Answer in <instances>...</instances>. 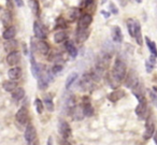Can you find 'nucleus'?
Listing matches in <instances>:
<instances>
[{
	"mask_svg": "<svg viewBox=\"0 0 157 145\" xmlns=\"http://www.w3.org/2000/svg\"><path fill=\"white\" fill-rule=\"evenodd\" d=\"M127 73V66L123 60L117 58L113 65V69H112V78L115 80L117 83L122 82L125 78H126Z\"/></svg>",
	"mask_w": 157,
	"mask_h": 145,
	"instance_id": "1",
	"label": "nucleus"
},
{
	"mask_svg": "<svg viewBox=\"0 0 157 145\" xmlns=\"http://www.w3.org/2000/svg\"><path fill=\"white\" fill-rule=\"evenodd\" d=\"M52 72L50 71H44L41 75L38 78V85H39L40 89H44L48 87V83L52 81L53 76H52Z\"/></svg>",
	"mask_w": 157,
	"mask_h": 145,
	"instance_id": "2",
	"label": "nucleus"
},
{
	"mask_svg": "<svg viewBox=\"0 0 157 145\" xmlns=\"http://www.w3.org/2000/svg\"><path fill=\"white\" fill-rule=\"evenodd\" d=\"M58 132L65 140H67L70 135H71V128H70L69 124L66 123L65 120H60L58 124Z\"/></svg>",
	"mask_w": 157,
	"mask_h": 145,
	"instance_id": "3",
	"label": "nucleus"
},
{
	"mask_svg": "<svg viewBox=\"0 0 157 145\" xmlns=\"http://www.w3.org/2000/svg\"><path fill=\"white\" fill-rule=\"evenodd\" d=\"M146 112H147V104H146V100H142L139 101V104L136 108V114L140 119H145Z\"/></svg>",
	"mask_w": 157,
	"mask_h": 145,
	"instance_id": "4",
	"label": "nucleus"
},
{
	"mask_svg": "<svg viewBox=\"0 0 157 145\" xmlns=\"http://www.w3.org/2000/svg\"><path fill=\"white\" fill-rule=\"evenodd\" d=\"M70 115L71 117L74 119V120H82L83 117L85 116L84 115V111H83V106L81 105H75L70 110Z\"/></svg>",
	"mask_w": 157,
	"mask_h": 145,
	"instance_id": "5",
	"label": "nucleus"
},
{
	"mask_svg": "<svg viewBox=\"0 0 157 145\" xmlns=\"http://www.w3.org/2000/svg\"><path fill=\"white\" fill-rule=\"evenodd\" d=\"M93 17L90 14H84L80 17L78 24V29H87L88 26L92 24Z\"/></svg>",
	"mask_w": 157,
	"mask_h": 145,
	"instance_id": "6",
	"label": "nucleus"
},
{
	"mask_svg": "<svg viewBox=\"0 0 157 145\" xmlns=\"http://www.w3.org/2000/svg\"><path fill=\"white\" fill-rule=\"evenodd\" d=\"M155 132V125L153 123L152 119H147L145 125V131H144L143 134V139L144 140H148L150 138H152V135Z\"/></svg>",
	"mask_w": 157,
	"mask_h": 145,
	"instance_id": "7",
	"label": "nucleus"
},
{
	"mask_svg": "<svg viewBox=\"0 0 157 145\" xmlns=\"http://www.w3.org/2000/svg\"><path fill=\"white\" fill-rule=\"evenodd\" d=\"M15 118L16 120L18 121L20 124H26L27 121V118H28V111H27V109L25 108V106H22V108L18 110V112L16 113L15 115Z\"/></svg>",
	"mask_w": 157,
	"mask_h": 145,
	"instance_id": "8",
	"label": "nucleus"
},
{
	"mask_svg": "<svg viewBox=\"0 0 157 145\" xmlns=\"http://www.w3.org/2000/svg\"><path fill=\"white\" fill-rule=\"evenodd\" d=\"M21 59V54L20 52H17V51H14V52H11L8 54L7 56V63L8 65L10 66H15L18 63V61H20Z\"/></svg>",
	"mask_w": 157,
	"mask_h": 145,
	"instance_id": "9",
	"label": "nucleus"
},
{
	"mask_svg": "<svg viewBox=\"0 0 157 145\" xmlns=\"http://www.w3.org/2000/svg\"><path fill=\"white\" fill-rule=\"evenodd\" d=\"M35 139H36L35 128H33L31 125L27 126L26 130H25V140H26V142L29 143V144H31V143L35 141Z\"/></svg>",
	"mask_w": 157,
	"mask_h": 145,
	"instance_id": "10",
	"label": "nucleus"
},
{
	"mask_svg": "<svg viewBox=\"0 0 157 145\" xmlns=\"http://www.w3.org/2000/svg\"><path fill=\"white\" fill-rule=\"evenodd\" d=\"M33 32H35V36L38 38V39H40V40L45 39L46 35L43 30V27H42V25L40 24L39 22L33 23Z\"/></svg>",
	"mask_w": 157,
	"mask_h": 145,
	"instance_id": "11",
	"label": "nucleus"
},
{
	"mask_svg": "<svg viewBox=\"0 0 157 145\" xmlns=\"http://www.w3.org/2000/svg\"><path fill=\"white\" fill-rule=\"evenodd\" d=\"M8 76L11 81H17L22 76V69L20 67H13L8 71Z\"/></svg>",
	"mask_w": 157,
	"mask_h": 145,
	"instance_id": "12",
	"label": "nucleus"
},
{
	"mask_svg": "<svg viewBox=\"0 0 157 145\" xmlns=\"http://www.w3.org/2000/svg\"><path fill=\"white\" fill-rule=\"evenodd\" d=\"M36 48H37L38 52H40L42 55H48V52H50V45L46 41L44 40H40L39 42L36 45Z\"/></svg>",
	"mask_w": 157,
	"mask_h": 145,
	"instance_id": "13",
	"label": "nucleus"
},
{
	"mask_svg": "<svg viewBox=\"0 0 157 145\" xmlns=\"http://www.w3.org/2000/svg\"><path fill=\"white\" fill-rule=\"evenodd\" d=\"M139 26H140V24H139L138 21H136V20H128L127 21V28H128V32L131 37L135 38L136 30H137V28Z\"/></svg>",
	"mask_w": 157,
	"mask_h": 145,
	"instance_id": "14",
	"label": "nucleus"
},
{
	"mask_svg": "<svg viewBox=\"0 0 157 145\" xmlns=\"http://www.w3.org/2000/svg\"><path fill=\"white\" fill-rule=\"evenodd\" d=\"M112 39L116 43H121L123 41V33L118 26L113 27V29H112Z\"/></svg>",
	"mask_w": 157,
	"mask_h": 145,
	"instance_id": "15",
	"label": "nucleus"
},
{
	"mask_svg": "<svg viewBox=\"0 0 157 145\" xmlns=\"http://www.w3.org/2000/svg\"><path fill=\"white\" fill-rule=\"evenodd\" d=\"M88 38V31L87 29H78L76 30V41L78 43H83L87 40Z\"/></svg>",
	"mask_w": 157,
	"mask_h": 145,
	"instance_id": "16",
	"label": "nucleus"
},
{
	"mask_svg": "<svg viewBox=\"0 0 157 145\" xmlns=\"http://www.w3.org/2000/svg\"><path fill=\"white\" fill-rule=\"evenodd\" d=\"M15 35H16V28L13 26H9L5 31H3L2 37L5 38L6 40H11L15 37Z\"/></svg>",
	"mask_w": 157,
	"mask_h": 145,
	"instance_id": "17",
	"label": "nucleus"
},
{
	"mask_svg": "<svg viewBox=\"0 0 157 145\" xmlns=\"http://www.w3.org/2000/svg\"><path fill=\"white\" fill-rule=\"evenodd\" d=\"M124 96H125V93L123 90H115L110 93V95L108 96V98H109V100L111 102H117L118 100L122 99Z\"/></svg>",
	"mask_w": 157,
	"mask_h": 145,
	"instance_id": "18",
	"label": "nucleus"
},
{
	"mask_svg": "<svg viewBox=\"0 0 157 145\" xmlns=\"http://www.w3.org/2000/svg\"><path fill=\"white\" fill-rule=\"evenodd\" d=\"M24 97H25V90L22 87H16V88L12 91V98H13L14 100L20 101V100H22Z\"/></svg>",
	"mask_w": 157,
	"mask_h": 145,
	"instance_id": "19",
	"label": "nucleus"
},
{
	"mask_svg": "<svg viewBox=\"0 0 157 145\" xmlns=\"http://www.w3.org/2000/svg\"><path fill=\"white\" fill-rule=\"evenodd\" d=\"M17 48V42L15 40L11 39V40H8L7 42L5 43V51L8 53H11V52H14L16 51Z\"/></svg>",
	"mask_w": 157,
	"mask_h": 145,
	"instance_id": "20",
	"label": "nucleus"
},
{
	"mask_svg": "<svg viewBox=\"0 0 157 145\" xmlns=\"http://www.w3.org/2000/svg\"><path fill=\"white\" fill-rule=\"evenodd\" d=\"M66 50H67V52L69 53V55L71 57H76V55H78V50H76V48L74 46V44L72 43L71 41H67L66 42Z\"/></svg>",
	"mask_w": 157,
	"mask_h": 145,
	"instance_id": "21",
	"label": "nucleus"
},
{
	"mask_svg": "<svg viewBox=\"0 0 157 145\" xmlns=\"http://www.w3.org/2000/svg\"><path fill=\"white\" fill-rule=\"evenodd\" d=\"M78 74L76 72H72L71 74H69V76L67 78V81H66V88L69 89L72 86V84L78 80Z\"/></svg>",
	"mask_w": 157,
	"mask_h": 145,
	"instance_id": "22",
	"label": "nucleus"
},
{
	"mask_svg": "<svg viewBox=\"0 0 157 145\" xmlns=\"http://www.w3.org/2000/svg\"><path fill=\"white\" fill-rule=\"evenodd\" d=\"M66 40H67V33H66L65 31L60 30L54 35V41L56 42V43H63Z\"/></svg>",
	"mask_w": 157,
	"mask_h": 145,
	"instance_id": "23",
	"label": "nucleus"
},
{
	"mask_svg": "<svg viewBox=\"0 0 157 145\" xmlns=\"http://www.w3.org/2000/svg\"><path fill=\"white\" fill-rule=\"evenodd\" d=\"M126 78L125 85H126L128 88H132V87L138 83V80L136 78V76L133 75V73H130L127 78Z\"/></svg>",
	"mask_w": 157,
	"mask_h": 145,
	"instance_id": "24",
	"label": "nucleus"
},
{
	"mask_svg": "<svg viewBox=\"0 0 157 145\" xmlns=\"http://www.w3.org/2000/svg\"><path fill=\"white\" fill-rule=\"evenodd\" d=\"M29 7H30L31 11L36 14L37 16L40 15V5L38 0H30L29 1Z\"/></svg>",
	"mask_w": 157,
	"mask_h": 145,
	"instance_id": "25",
	"label": "nucleus"
},
{
	"mask_svg": "<svg viewBox=\"0 0 157 145\" xmlns=\"http://www.w3.org/2000/svg\"><path fill=\"white\" fill-rule=\"evenodd\" d=\"M44 105L46 106V109H48L50 112H52L53 110H54V103H53V98L52 96L50 95V93H48V95H45V97H44Z\"/></svg>",
	"mask_w": 157,
	"mask_h": 145,
	"instance_id": "26",
	"label": "nucleus"
},
{
	"mask_svg": "<svg viewBox=\"0 0 157 145\" xmlns=\"http://www.w3.org/2000/svg\"><path fill=\"white\" fill-rule=\"evenodd\" d=\"M2 87L6 91L12 93V91L16 88V83L14 82V81H6V82H3Z\"/></svg>",
	"mask_w": 157,
	"mask_h": 145,
	"instance_id": "27",
	"label": "nucleus"
},
{
	"mask_svg": "<svg viewBox=\"0 0 157 145\" xmlns=\"http://www.w3.org/2000/svg\"><path fill=\"white\" fill-rule=\"evenodd\" d=\"M145 41H146V45H147V48H148V50H150L151 54L154 55V56H156V57H157V48H156V44H155L153 41H151V40L148 39V38H146Z\"/></svg>",
	"mask_w": 157,
	"mask_h": 145,
	"instance_id": "28",
	"label": "nucleus"
},
{
	"mask_svg": "<svg viewBox=\"0 0 157 145\" xmlns=\"http://www.w3.org/2000/svg\"><path fill=\"white\" fill-rule=\"evenodd\" d=\"M83 111H84V115H85V116H92V115L94 114V109H93V106L90 105V103H88V102L84 103Z\"/></svg>",
	"mask_w": 157,
	"mask_h": 145,
	"instance_id": "29",
	"label": "nucleus"
},
{
	"mask_svg": "<svg viewBox=\"0 0 157 145\" xmlns=\"http://www.w3.org/2000/svg\"><path fill=\"white\" fill-rule=\"evenodd\" d=\"M68 14H69V20L71 21V22H73V21H75L76 18L78 17V15H80V9L73 8V9L70 10Z\"/></svg>",
	"mask_w": 157,
	"mask_h": 145,
	"instance_id": "30",
	"label": "nucleus"
},
{
	"mask_svg": "<svg viewBox=\"0 0 157 145\" xmlns=\"http://www.w3.org/2000/svg\"><path fill=\"white\" fill-rule=\"evenodd\" d=\"M35 106H36V110H37V112L39 113V114H41V113L43 112V108H44L43 102H42L39 98H37V99L35 100Z\"/></svg>",
	"mask_w": 157,
	"mask_h": 145,
	"instance_id": "31",
	"label": "nucleus"
},
{
	"mask_svg": "<svg viewBox=\"0 0 157 145\" xmlns=\"http://www.w3.org/2000/svg\"><path fill=\"white\" fill-rule=\"evenodd\" d=\"M11 14L9 13V12H6L5 14H3L2 16V23L5 26H10V24H11Z\"/></svg>",
	"mask_w": 157,
	"mask_h": 145,
	"instance_id": "32",
	"label": "nucleus"
},
{
	"mask_svg": "<svg viewBox=\"0 0 157 145\" xmlns=\"http://www.w3.org/2000/svg\"><path fill=\"white\" fill-rule=\"evenodd\" d=\"M56 27H58V28H67V23H66V21L63 20V17H58L56 21Z\"/></svg>",
	"mask_w": 157,
	"mask_h": 145,
	"instance_id": "33",
	"label": "nucleus"
},
{
	"mask_svg": "<svg viewBox=\"0 0 157 145\" xmlns=\"http://www.w3.org/2000/svg\"><path fill=\"white\" fill-rule=\"evenodd\" d=\"M136 40H137V43L139 44V45H141L142 44V36H141V26H139L137 28V30H136V36H135Z\"/></svg>",
	"mask_w": 157,
	"mask_h": 145,
	"instance_id": "34",
	"label": "nucleus"
},
{
	"mask_svg": "<svg viewBox=\"0 0 157 145\" xmlns=\"http://www.w3.org/2000/svg\"><path fill=\"white\" fill-rule=\"evenodd\" d=\"M61 70H63V67H61L60 65H55L54 67L52 68L51 72H52L53 74H57V73H59V72H61Z\"/></svg>",
	"mask_w": 157,
	"mask_h": 145,
	"instance_id": "35",
	"label": "nucleus"
},
{
	"mask_svg": "<svg viewBox=\"0 0 157 145\" xmlns=\"http://www.w3.org/2000/svg\"><path fill=\"white\" fill-rule=\"evenodd\" d=\"M154 66H155V65H153V63H151L148 60H146V61H145L146 72H147V73H151V72L153 71V69H154Z\"/></svg>",
	"mask_w": 157,
	"mask_h": 145,
	"instance_id": "36",
	"label": "nucleus"
},
{
	"mask_svg": "<svg viewBox=\"0 0 157 145\" xmlns=\"http://www.w3.org/2000/svg\"><path fill=\"white\" fill-rule=\"evenodd\" d=\"M150 97H151V99L153 100V102L157 105V93H155V91H150Z\"/></svg>",
	"mask_w": 157,
	"mask_h": 145,
	"instance_id": "37",
	"label": "nucleus"
},
{
	"mask_svg": "<svg viewBox=\"0 0 157 145\" xmlns=\"http://www.w3.org/2000/svg\"><path fill=\"white\" fill-rule=\"evenodd\" d=\"M110 9H111V12L113 14H117L118 13V10L116 9V7H115V5H114V3H110Z\"/></svg>",
	"mask_w": 157,
	"mask_h": 145,
	"instance_id": "38",
	"label": "nucleus"
},
{
	"mask_svg": "<svg viewBox=\"0 0 157 145\" xmlns=\"http://www.w3.org/2000/svg\"><path fill=\"white\" fill-rule=\"evenodd\" d=\"M95 0H84V5L86 6V7H88V6H90L92 3H94Z\"/></svg>",
	"mask_w": 157,
	"mask_h": 145,
	"instance_id": "39",
	"label": "nucleus"
},
{
	"mask_svg": "<svg viewBox=\"0 0 157 145\" xmlns=\"http://www.w3.org/2000/svg\"><path fill=\"white\" fill-rule=\"evenodd\" d=\"M15 2L18 7H21V8L24 7V1H23V0H15Z\"/></svg>",
	"mask_w": 157,
	"mask_h": 145,
	"instance_id": "40",
	"label": "nucleus"
},
{
	"mask_svg": "<svg viewBox=\"0 0 157 145\" xmlns=\"http://www.w3.org/2000/svg\"><path fill=\"white\" fill-rule=\"evenodd\" d=\"M101 13H102L103 16H105V18H108L110 16V13H108V12H105V11H101Z\"/></svg>",
	"mask_w": 157,
	"mask_h": 145,
	"instance_id": "41",
	"label": "nucleus"
},
{
	"mask_svg": "<svg viewBox=\"0 0 157 145\" xmlns=\"http://www.w3.org/2000/svg\"><path fill=\"white\" fill-rule=\"evenodd\" d=\"M48 145H53V139L51 138H48Z\"/></svg>",
	"mask_w": 157,
	"mask_h": 145,
	"instance_id": "42",
	"label": "nucleus"
},
{
	"mask_svg": "<svg viewBox=\"0 0 157 145\" xmlns=\"http://www.w3.org/2000/svg\"><path fill=\"white\" fill-rule=\"evenodd\" d=\"M154 141H155V144L157 145V132L156 134H154Z\"/></svg>",
	"mask_w": 157,
	"mask_h": 145,
	"instance_id": "43",
	"label": "nucleus"
},
{
	"mask_svg": "<svg viewBox=\"0 0 157 145\" xmlns=\"http://www.w3.org/2000/svg\"><path fill=\"white\" fill-rule=\"evenodd\" d=\"M63 145H71V143H70V142H67V141H65Z\"/></svg>",
	"mask_w": 157,
	"mask_h": 145,
	"instance_id": "44",
	"label": "nucleus"
},
{
	"mask_svg": "<svg viewBox=\"0 0 157 145\" xmlns=\"http://www.w3.org/2000/svg\"><path fill=\"white\" fill-rule=\"evenodd\" d=\"M136 1H137V2H142V0H136Z\"/></svg>",
	"mask_w": 157,
	"mask_h": 145,
	"instance_id": "45",
	"label": "nucleus"
}]
</instances>
